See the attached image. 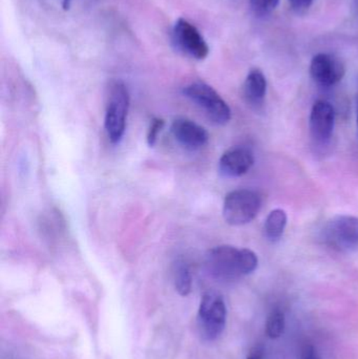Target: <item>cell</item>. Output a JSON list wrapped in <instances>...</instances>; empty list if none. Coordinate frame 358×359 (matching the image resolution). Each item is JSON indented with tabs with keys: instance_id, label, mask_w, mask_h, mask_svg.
Here are the masks:
<instances>
[{
	"instance_id": "obj_1",
	"label": "cell",
	"mask_w": 358,
	"mask_h": 359,
	"mask_svg": "<svg viewBox=\"0 0 358 359\" xmlns=\"http://www.w3.org/2000/svg\"><path fill=\"white\" fill-rule=\"evenodd\" d=\"M206 266L214 278L230 282L256 271L259 259L250 249L222 245L208 251Z\"/></svg>"
},
{
	"instance_id": "obj_2",
	"label": "cell",
	"mask_w": 358,
	"mask_h": 359,
	"mask_svg": "<svg viewBox=\"0 0 358 359\" xmlns=\"http://www.w3.org/2000/svg\"><path fill=\"white\" fill-rule=\"evenodd\" d=\"M104 126L113 144H118L126 130L130 96L128 86L121 80H113L107 88Z\"/></svg>"
},
{
	"instance_id": "obj_3",
	"label": "cell",
	"mask_w": 358,
	"mask_h": 359,
	"mask_svg": "<svg viewBox=\"0 0 358 359\" xmlns=\"http://www.w3.org/2000/svg\"><path fill=\"white\" fill-rule=\"evenodd\" d=\"M227 308L224 299L216 292H206L202 297L198 312V329L202 339L214 341L224 332Z\"/></svg>"
},
{
	"instance_id": "obj_4",
	"label": "cell",
	"mask_w": 358,
	"mask_h": 359,
	"mask_svg": "<svg viewBox=\"0 0 358 359\" xmlns=\"http://www.w3.org/2000/svg\"><path fill=\"white\" fill-rule=\"evenodd\" d=\"M183 94L204 111L216 126H225L231 119V109L226 101L205 82H193L183 88Z\"/></svg>"
},
{
	"instance_id": "obj_5",
	"label": "cell",
	"mask_w": 358,
	"mask_h": 359,
	"mask_svg": "<svg viewBox=\"0 0 358 359\" xmlns=\"http://www.w3.org/2000/svg\"><path fill=\"white\" fill-rule=\"evenodd\" d=\"M262 207V196L252 189L229 192L223 204V217L226 223L243 226L254 221Z\"/></svg>"
},
{
	"instance_id": "obj_6",
	"label": "cell",
	"mask_w": 358,
	"mask_h": 359,
	"mask_svg": "<svg viewBox=\"0 0 358 359\" xmlns=\"http://www.w3.org/2000/svg\"><path fill=\"white\" fill-rule=\"evenodd\" d=\"M324 243L338 251H351L358 247V217L338 215L330 219L322 232Z\"/></svg>"
},
{
	"instance_id": "obj_7",
	"label": "cell",
	"mask_w": 358,
	"mask_h": 359,
	"mask_svg": "<svg viewBox=\"0 0 358 359\" xmlns=\"http://www.w3.org/2000/svg\"><path fill=\"white\" fill-rule=\"evenodd\" d=\"M177 48L198 60H203L209 54V46L199 29L186 19L180 18L172 29Z\"/></svg>"
},
{
	"instance_id": "obj_8",
	"label": "cell",
	"mask_w": 358,
	"mask_h": 359,
	"mask_svg": "<svg viewBox=\"0 0 358 359\" xmlns=\"http://www.w3.org/2000/svg\"><path fill=\"white\" fill-rule=\"evenodd\" d=\"M336 126V111L331 103L325 100H319L313 104L310 113L311 137L319 144L329 142L333 135Z\"/></svg>"
},
{
	"instance_id": "obj_9",
	"label": "cell",
	"mask_w": 358,
	"mask_h": 359,
	"mask_svg": "<svg viewBox=\"0 0 358 359\" xmlns=\"http://www.w3.org/2000/svg\"><path fill=\"white\" fill-rule=\"evenodd\" d=\"M346 69L340 59L329 54L315 55L310 63L312 79L319 86L329 88L342 81Z\"/></svg>"
},
{
	"instance_id": "obj_10",
	"label": "cell",
	"mask_w": 358,
	"mask_h": 359,
	"mask_svg": "<svg viewBox=\"0 0 358 359\" xmlns=\"http://www.w3.org/2000/svg\"><path fill=\"white\" fill-rule=\"evenodd\" d=\"M172 134L177 142L187 151H199L209 140V135L203 126L186 118H179L172 122Z\"/></svg>"
},
{
	"instance_id": "obj_11",
	"label": "cell",
	"mask_w": 358,
	"mask_h": 359,
	"mask_svg": "<svg viewBox=\"0 0 358 359\" xmlns=\"http://www.w3.org/2000/svg\"><path fill=\"white\" fill-rule=\"evenodd\" d=\"M254 164V156L247 147H235L223 154L219 170L225 178H240L247 174Z\"/></svg>"
},
{
	"instance_id": "obj_12",
	"label": "cell",
	"mask_w": 358,
	"mask_h": 359,
	"mask_svg": "<svg viewBox=\"0 0 358 359\" xmlns=\"http://www.w3.org/2000/svg\"><path fill=\"white\" fill-rule=\"evenodd\" d=\"M267 92V80L261 69H252L244 82L243 94L250 107L258 109L264 103Z\"/></svg>"
},
{
	"instance_id": "obj_13",
	"label": "cell",
	"mask_w": 358,
	"mask_h": 359,
	"mask_svg": "<svg viewBox=\"0 0 358 359\" xmlns=\"http://www.w3.org/2000/svg\"><path fill=\"white\" fill-rule=\"evenodd\" d=\"M287 226V213L284 209L277 208L267 215L264 224V236L269 242L281 240Z\"/></svg>"
},
{
	"instance_id": "obj_14",
	"label": "cell",
	"mask_w": 358,
	"mask_h": 359,
	"mask_svg": "<svg viewBox=\"0 0 358 359\" xmlns=\"http://www.w3.org/2000/svg\"><path fill=\"white\" fill-rule=\"evenodd\" d=\"M174 282L177 292L182 297H186L191 293L193 286V278L188 265L182 259H179L174 264Z\"/></svg>"
},
{
	"instance_id": "obj_15",
	"label": "cell",
	"mask_w": 358,
	"mask_h": 359,
	"mask_svg": "<svg viewBox=\"0 0 358 359\" xmlns=\"http://www.w3.org/2000/svg\"><path fill=\"white\" fill-rule=\"evenodd\" d=\"M286 318L284 312L281 310H275L271 312L267 318L266 334L269 339H277L285 332Z\"/></svg>"
},
{
	"instance_id": "obj_16",
	"label": "cell",
	"mask_w": 358,
	"mask_h": 359,
	"mask_svg": "<svg viewBox=\"0 0 358 359\" xmlns=\"http://www.w3.org/2000/svg\"><path fill=\"white\" fill-rule=\"evenodd\" d=\"M280 0H250L252 10L259 16L270 14L279 6Z\"/></svg>"
},
{
	"instance_id": "obj_17",
	"label": "cell",
	"mask_w": 358,
	"mask_h": 359,
	"mask_svg": "<svg viewBox=\"0 0 358 359\" xmlns=\"http://www.w3.org/2000/svg\"><path fill=\"white\" fill-rule=\"evenodd\" d=\"M164 126H165V121L161 119V118H153L151 120L149 132H147V144L149 147H155L156 143H157L158 137H159L160 133L163 130Z\"/></svg>"
},
{
	"instance_id": "obj_18",
	"label": "cell",
	"mask_w": 358,
	"mask_h": 359,
	"mask_svg": "<svg viewBox=\"0 0 358 359\" xmlns=\"http://www.w3.org/2000/svg\"><path fill=\"white\" fill-rule=\"evenodd\" d=\"M289 1L291 8L296 11V13L301 14V13H305L311 4H312L313 0H288Z\"/></svg>"
},
{
	"instance_id": "obj_19",
	"label": "cell",
	"mask_w": 358,
	"mask_h": 359,
	"mask_svg": "<svg viewBox=\"0 0 358 359\" xmlns=\"http://www.w3.org/2000/svg\"><path fill=\"white\" fill-rule=\"evenodd\" d=\"M302 359H321V358L315 347L306 346L303 350Z\"/></svg>"
},
{
	"instance_id": "obj_20",
	"label": "cell",
	"mask_w": 358,
	"mask_h": 359,
	"mask_svg": "<svg viewBox=\"0 0 358 359\" xmlns=\"http://www.w3.org/2000/svg\"><path fill=\"white\" fill-rule=\"evenodd\" d=\"M71 0H61V4H62L63 10L67 11L71 6Z\"/></svg>"
},
{
	"instance_id": "obj_21",
	"label": "cell",
	"mask_w": 358,
	"mask_h": 359,
	"mask_svg": "<svg viewBox=\"0 0 358 359\" xmlns=\"http://www.w3.org/2000/svg\"><path fill=\"white\" fill-rule=\"evenodd\" d=\"M247 359H262V356H261V354L259 353L258 351L252 352V353H250V355L248 356Z\"/></svg>"
},
{
	"instance_id": "obj_22",
	"label": "cell",
	"mask_w": 358,
	"mask_h": 359,
	"mask_svg": "<svg viewBox=\"0 0 358 359\" xmlns=\"http://www.w3.org/2000/svg\"><path fill=\"white\" fill-rule=\"evenodd\" d=\"M353 8H354L355 13L358 15V0H353Z\"/></svg>"
},
{
	"instance_id": "obj_23",
	"label": "cell",
	"mask_w": 358,
	"mask_h": 359,
	"mask_svg": "<svg viewBox=\"0 0 358 359\" xmlns=\"http://www.w3.org/2000/svg\"><path fill=\"white\" fill-rule=\"evenodd\" d=\"M357 128H358V99H357Z\"/></svg>"
}]
</instances>
